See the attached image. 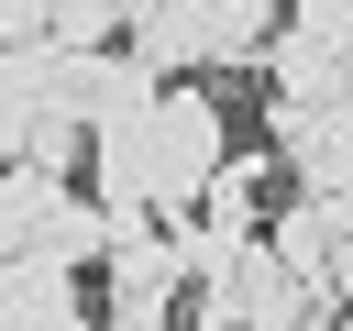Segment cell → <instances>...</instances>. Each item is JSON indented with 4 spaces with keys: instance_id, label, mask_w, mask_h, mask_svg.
Instances as JSON below:
<instances>
[{
    "instance_id": "cell-1",
    "label": "cell",
    "mask_w": 353,
    "mask_h": 331,
    "mask_svg": "<svg viewBox=\"0 0 353 331\" xmlns=\"http://www.w3.org/2000/svg\"><path fill=\"white\" fill-rule=\"evenodd\" d=\"M110 132H132V166H143V199H154V221L199 210L210 166L232 154V110H221V88H210L199 66H188V77H165V88L143 99V121H110Z\"/></svg>"
},
{
    "instance_id": "cell-2",
    "label": "cell",
    "mask_w": 353,
    "mask_h": 331,
    "mask_svg": "<svg viewBox=\"0 0 353 331\" xmlns=\"http://www.w3.org/2000/svg\"><path fill=\"white\" fill-rule=\"evenodd\" d=\"M176 298H188L176 232H154V221L110 232V254H99V331H176Z\"/></svg>"
},
{
    "instance_id": "cell-3",
    "label": "cell",
    "mask_w": 353,
    "mask_h": 331,
    "mask_svg": "<svg viewBox=\"0 0 353 331\" xmlns=\"http://www.w3.org/2000/svg\"><path fill=\"white\" fill-rule=\"evenodd\" d=\"M165 88V66H143L132 44H66V66H55V99L88 121V132H110V121H143V99Z\"/></svg>"
},
{
    "instance_id": "cell-4",
    "label": "cell",
    "mask_w": 353,
    "mask_h": 331,
    "mask_svg": "<svg viewBox=\"0 0 353 331\" xmlns=\"http://www.w3.org/2000/svg\"><path fill=\"white\" fill-rule=\"evenodd\" d=\"M265 88H276V99H298V110H331V99L353 88V33L276 22V44H265Z\"/></svg>"
},
{
    "instance_id": "cell-5",
    "label": "cell",
    "mask_w": 353,
    "mask_h": 331,
    "mask_svg": "<svg viewBox=\"0 0 353 331\" xmlns=\"http://www.w3.org/2000/svg\"><path fill=\"white\" fill-rule=\"evenodd\" d=\"M0 331H99L77 298V265L55 254H0Z\"/></svg>"
},
{
    "instance_id": "cell-6",
    "label": "cell",
    "mask_w": 353,
    "mask_h": 331,
    "mask_svg": "<svg viewBox=\"0 0 353 331\" xmlns=\"http://www.w3.org/2000/svg\"><path fill=\"white\" fill-rule=\"evenodd\" d=\"M265 243H276V254H287L298 276H320V265H331V254L353 243V199H342V188H298V199H287V210L265 221Z\"/></svg>"
},
{
    "instance_id": "cell-7",
    "label": "cell",
    "mask_w": 353,
    "mask_h": 331,
    "mask_svg": "<svg viewBox=\"0 0 353 331\" xmlns=\"http://www.w3.org/2000/svg\"><path fill=\"white\" fill-rule=\"evenodd\" d=\"M66 199H77V188H66L55 166L11 154V166H0V254H33V243H44V221H55Z\"/></svg>"
},
{
    "instance_id": "cell-8",
    "label": "cell",
    "mask_w": 353,
    "mask_h": 331,
    "mask_svg": "<svg viewBox=\"0 0 353 331\" xmlns=\"http://www.w3.org/2000/svg\"><path fill=\"white\" fill-rule=\"evenodd\" d=\"M199 221L210 232H265V166L254 154H221L210 188H199Z\"/></svg>"
},
{
    "instance_id": "cell-9",
    "label": "cell",
    "mask_w": 353,
    "mask_h": 331,
    "mask_svg": "<svg viewBox=\"0 0 353 331\" xmlns=\"http://www.w3.org/2000/svg\"><path fill=\"white\" fill-rule=\"evenodd\" d=\"M33 254H55V265H99V254H110V210H99V199H66V210L44 221Z\"/></svg>"
},
{
    "instance_id": "cell-10",
    "label": "cell",
    "mask_w": 353,
    "mask_h": 331,
    "mask_svg": "<svg viewBox=\"0 0 353 331\" xmlns=\"http://www.w3.org/2000/svg\"><path fill=\"white\" fill-rule=\"evenodd\" d=\"M121 22H132V0H55V33L66 44H110Z\"/></svg>"
},
{
    "instance_id": "cell-11",
    "label": "cell",
    "mask_w": 353,
    "mask_h": 331,
    "mask_svg": "<svg viewBox=\"0 0 353 331\" xmlns=\"http://www.w3.org/2000/svg\"><path fill=\"white\" fill-rule=\"evenodd\" d=\"M287 22H320V33H353V0H287Z\"/></svg>"
},
{
    "instance_id": "cell-12",
    "label": "cell",
    "mask_w": 353,
    "mask_h": 331,
    "mask_svg": "<svg viewBox=\"0 0 353 331\" xmlns=\"http://www.w3.org/2000/svg\"><path fill=\"white\" fill-rule=\"evenodd\" d=\"M0 33H55V0H0Z\"/></svg>"
},
{
    "instance_id": "cell-13",
    "label": "cell",
    "mask_w": 353,
    "mask_h": 331,
    "mask_svg": "<svg viewBox=\"0 0 353 331\" xmlns=\"http://www.w3.org/2000/svg\"><path fill=\"white\" fill-rule=\"evenodd\" d=\"M320 298H331V309H353V243H342V254L320 265Z\"/></svg>"
}]
</instances>
